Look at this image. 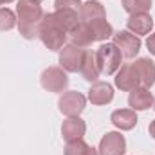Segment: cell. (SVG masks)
I'll return each instance as SVG.
<instances>
[{
	"label": "cell",
	"instance_id": "obj_23",
	"mask_svg": "<svg viewBox=\"0 0 155 155\" xmlns=\"http://www.w3.org/2000/svg\"><path fill=\"white\" fill-rule=\"evenodd\" d=\"M87 150H88V144L83 139H74V141H69L65 144L63 153L65 155H85Z\"/></svg>",
	"mask_w": 155,
	"mask_h": 155
},
{
	"label": "cell",
	"instance_id": "obj_25",
	"mask_svg": "<svg viewBox=\"0 0 155 155\" xmlns=\"http://www.w3.org/2000/svg\"><path fill=\"white\" fill-rule=\"evenodd\" d=\"M146 47H148L150 54H153V56H155V33L148 36V40H146Z\"/></svg>",
	"mask_w": 155,
	"mask_h": 155
},
{
	"label": "cell",
	"instance_id": "obj_17",
	"mask_svg": "<svg viewBox=\"0 0 155 155\" xmlns=\"http://www.w3.org/2000/svg\"><path fill=\"white\" fill-rule=\"evenodd\" d=\"M54 16L58 20V24L65 29L67 35H71L81 22L79 18V11H74V9H56L54 11Z\"/></svg>",
	"mask_w": 155,
	"mask_h": 155
},
{
	"label": "cell",
	"instance_id": "obj_30",
	"mask_svg": "<svg viewBox=\"0 0 155 155\" xmlns=\"http://www.w3.org/2000/svg\"><path fill=\"white\" fill-rule=\"evenodd\" d=\"M38 2H41V0H38Z\"/></svg>",
	"mask_w": 155,
	"mask_h": 155
},
{
	"label": "cell",
	"instance_id": "obj_5",
	"mask_svg": "<svg viewBox=\"0 0 155 155\" xmlns=\"http://www.w3.org/2000/svg\"><path fill=\"white\" fill-rule=\"evenodd\" d=\"M85 105H87V97L81 92H76V90L63 92L58 99L60 112L65 114L67 117H78L85 110Z\"/></svg>",
	"mask_w": 155,
	"mask_h": 155
},
{
	"label": "cell",
	"instance_id": "obj_22",
	"mask_svg": "<svg viewBox=\"0 0 155 155\" xmlns=\"http://www.w3.org/2000/svg\"><path fill=\"white\" fill-rule=\"evenodd\" d=\"M16 16L9 7H0V31H11L16 25Z\"/></svg>",
	"mask_w": 155,
	"mask_h": 155
},
{
	"label": "cell",
	"instance_id": "obj_11",
	"mask_svg": "<svg viewBox=\"0 0 155 155\" xmlns=\"http://www.w3.org/2000/svg\"><path fill=\"white\" fill-rule=\"evenodd\" d=\"M132 65H134V69H135V72H137L139 81H141L143 87H146V88L153 87L155 85V63L150 58H139Z\"/></svg>",
	"mask_w": 155,
	"mask_h": 155
},
{
	"label": "cell",
	"instance_id": "obj_20",
	"mask_svg": "<svg viewBox=\"0 0 155 155\" xmlns=\"http://www.w3.org/2000/svg\"><path fill=\"white\" fill-rule=\"evenodd\" d=\"M87 24L92 29V35H94L96 41H105L107 38L114 36V29L107 18H96V20H90Z\"/></svg>",
	"mask_w": 155,
	"mask_h": 155
},
{
	"label": "cell",
	"instance_id": "obj_14",
	"mask_svg": "<svg viewBox=\"0 0 155 155\" xmlns=\"http://www.w3.org/2000/svg\"><path fill=\"white\" fill-rule=\"evenodd\" d=\"M128 105L132 110H146L153 105V96L150 92V88L146 87H137L130 92L128 97Z\"/></svg>",
	"mask_w": 155,
	"mask_h": 155
},
{
	"label": "cell",
	"instance_id": "obj_13",
	"mask_svg": "<svg viewBox=\"0 0 155 155\" xmlns=\"http://www.w3.org/2000/svg\"><path fill=\"white\" fill-rule=\"evenodd\" d=\"M87 132V124L81 117H67L61 124V135L63 139L69 143V141H74V139H83Z\"/></svg>",
	"mask_w": 155,
	"mask_h": 155
},
{
	"label": "cell",
	"instance_id": "obj_26",
	"mask_svg": "<svg viewBox=\"0 0 155 155\" xmlns=\"http://www.w3.org/2000/svg\"><path fill=\"white\" fill-rule=\"evenodd\" d=\"M148 132H150V135L155 139V119L150 123V126H148Z\"/></svg>",
	"mask_w": 155,
	"mask_h": 155
},
{
	"label": "cell",
	"instance_id": "obj_1",
	"mask_svg": "<svg viewBox=\"0 0 155 155\" xmlns=\"http://www.w3.org/2000/svg\"><path fill=\"white\" fill-rule=\"evenodd\" d=\"M43 9L38 0H18L16 2V24L18 31L25 40L38 38L40 24L43 20Z\"/></svg>",
	"mask_w": 155,
	"mask_h": 155
},
{
	"label": "cell",
	"instance_id": "obj_15",
	"mask_svg": "<svg viewBox=\"0 0 155 155\" xmlns=\"http://www.w3.org/2000/svg\"><path fill=\"white\" fill-rule=\"evenodd\" d=\"M110 121L114 123V126H117L119 130H132L137 124L139 119H137L135 110H132V108H119V110L112 112Z\"/></svg>",
	"mask_w": 155,
	"mask_h": 155
},
{
	"label": "cell",
	"instance_id": "obj_9",
	"mask_svg": "<svg viewBox=\"0 0 155 155\" xmlns=\"http://www.w3.org/2000/svg\"><path fill=\"white\" fill-rule=\"evenodd\" d=\"M139 85H141V81H139V76H137V72H135L132 63H126V65L119 67V71L116 72V87L119 90L132 92Z\"/></svg>",
	"mask_w": 155,
	"mask_h": 155
},
{
	"label": "cell",
	"instance_id": "obj_3",
	"mask_svg": "<svg viewBox=\"0 0 155 155\" xmlns=\"http://www.w3.org/2000/svg\"><path fill=\"white\" fill-rule=\"evenodd\" d=\"M121 58H123V54L114 43H103L96 51V61H97L99 72L107 74V76H112L119 71Z\"/></svg>",
	"mask_w": 155,
	"mask_h": 155
},
{
	"label": "cell",
	"instance_id": "obj_10",
	"mask_svg": "<svg viewBox=\"0 0 155 155\" xmlns=\"http://www.w3.org/2000/svg\"><path fill=\"white\" fill-rule=\"evenodd\" d=\"M112 99H114V88L105 81H96L88 88V101L92 105H108Z\"/></svg>",
	"mask_w": 155,
	"mask_h": 155
},
{
	"label": "cell",
	"instance_id": "obj_19",
	"mask_svg": "<svg viewBox=\"0 0 155 155\" xmlns=\"http://www.w3.org/2000/svg\"><path fill=\"white\" fill-rule=\"evenodd\" d=\"M79 18H81V22H90V20H96V18H107L103 4L97 2V0H88L85 4H81Z\"/></svg>",
	"mask_w": 155,
	"mask_h": 155
},
{
	"label": "cell",
	"instance_id": "obj_27",
	"mask_svg": "<svg viewBox=\"0 0 155 155\" xmlns=\"http://www.w3.org/2000/svg\"><path fill=\"white\" fill-rule=\"evenodd\" d=\"M85 155H99V152L96 150V148H92V146H88V150H87V153Z\"/></svg>",
	"mask_w": 155,
	"mask_h": 155
},
{
	"label": "cell",
	"instance_id": "obj_4",
	"mask_svg": "<svg viewBox=\"0 0 155 155\" xmlns=\"http://www.w3.org/2000/svg\"><path fill=\"white\" fill-rule=\"evenodd\" d=\"M40 85L47 92H63L69 87V76L61 67H49L41 72Z\"/></svg>",
	"mask_w": 155,
	"mask_h": 155
},
{
	"label": "cell",
	"instance_id": "obj_2",
	"mask_svg": "<svg viewBox=\"0 0 155 155\" xmlns=\"http://www.w3.org/2000/svg\"><path fill=\"white\" fill-rule=\"evenodd\" d=\"M38 38L41 40V43H43L49 51H60V49L65 45L69 35H67L65 29L58 24L54 13H47V15H43V20H41V24H40Z\"/></svg>",
	"mask_w": 155,
	"mask_h": 155
},
{
	"label": "cell",
	"instance_id": "obj_16",
	"mask_svg": "<svg viewBox=\"0 0 155 155\" xmlns=\"http://www.w3.org/2000/svg\"><path fill=\"white\" fill-rule=\"evenodd\" d=\"M83 79L90 81V83H96L97 78H99V67H97V61H96V52L92 51H85L83 54V63H81V69H79Z\"/></svg>",
	"mask_w": 155,
	"mask_h": 155
},
{
	"label": "cell",
	"instance_id": "obj_7",
	"mask_svg": "<svg viewBox=\"0 0 155 155\" xmlns=\"http://www.w3.org/2000/svg\"><path fill=\"white\" fill-rule=\"evenodd\" d=\"M83 54H85V49L76 47L72 43L69 45H63L60 49V65L65 72H78L81 69V63H83Z\"/></svg>",
	"mask_w": 155,
	"mask_h": 155
},
{
	"label": "cell",
	"instance_id": "obj_24",
	"mask_svg": "<svg viewBox=\"0 0 155 155\" xmlns=\"http://www.w3.org/2000/svg\"><path fill=\"white\" fill-rule=\"evenodd\" d=\"M54 5H56V9H74V11H79L81 2L79 0H54Z\"/></svg>",
	"mask_w": 155,
	"mask_h": 155
},
{
	"label": "cell",
	"instance_id": "obj_29",
	"mask_svg": "<svg viewBox=\"0 0 155 155\" xmlns=\"http://www.w3.org/2000/svg\"><path fill=\"white\" fill-rule=\"evenodd\" d=\"M153 107H155V99H153Z\"/></svg>",
	"mask_w": 155,
	"mask_h": 155
},
{
	"label": "cell",
	"instance_id": "obj_12",
	"mask_svg": "<svg viewBox=\"0 0 155 155\" xmlns=\"http://www.w3.org/2000/svg\"><path fill=\"white\" fill-rule=\"evenodd\" d=\"M153 27V18L148 13H137V15H130V18L126 20V29L132 35H148Z\"/></svg>",
	"mask_w": 155,
	"mask_h": 155
},
{
	"label": "cell",
	"instance_id": "obj_21",
	"mask_svg": "<svg viewBox=\"0 0 155 155\" xmlns=\"http://www.w3.org/2000/svg\"><path fill=\"white\" fill-rule=\"evenodd\" d=\"M123 7L130 15L148 13L152 9V0H123Z\"/></svg>",
	"mask_w": 155,
	"mask_h": 155
},
{
	"label": "cell",
	"instance_id": "obj_28",
	"mask_svg": "<svg viewBox=\"0 0 155 155\" xmlns=\"http://www.w3.org/2000/svg\"><path fill=\"white\" fill-rule=\"evenodd\" d=\"M11 2H15V0H0V5H4V4H11Z\"/></svg>",
	"mask_w": 155,
	"mask_h": 155
},
{
	"label": "cell",
	"instance_id": "obj_18",
	"mask_svg": "<svg viewBox=\"0 0 155 155\" xmlns=\"http://www.w3.org/2000/svg\"><path fill=\"white\" fill-rule=\"evenodd\" d=\"M69 38H71V43L72 45L81 47V49L83 47H88V45H92L96 41L94 35H92V29L88 27L87 22H79V25L69 35Z\"/></svg>",
	"mask_w": 155,
	"mask_h": 155
},
{
	"label": "cell",
	"instance_id": "obj_8",
	"mask_svg": "<svg viewBox=\"0 0 155 155\" xmlns=\"http://www.w3.org/2000/svg\"><path fill=\"white\" fill-rule=\"evenodd\" d=\"M97 152L99 155H124L126 152L124 135H121L119 132H108L107 135L101 137Z\"/></svg>",
	"mask_w": 155,
	"mask_h": 155
},
{
	"label": "cell",
	"instance_id": "obj_6",
	"mask_svg": "<svg viewBox=\"0 0 155 155\" xmlns=\"http://www.w3.org/2000/svg\"><path fill=\"white\" fill-rule=\"evenodd\" d=\"M112 43L121 51L123 58H126V60H134L139 54V51H141V40H139V36L132 35L130 31L114 33V41Z\"/></svg>",
	"mask_w": 155,
	"mask_h": 155
}]
</instances>
